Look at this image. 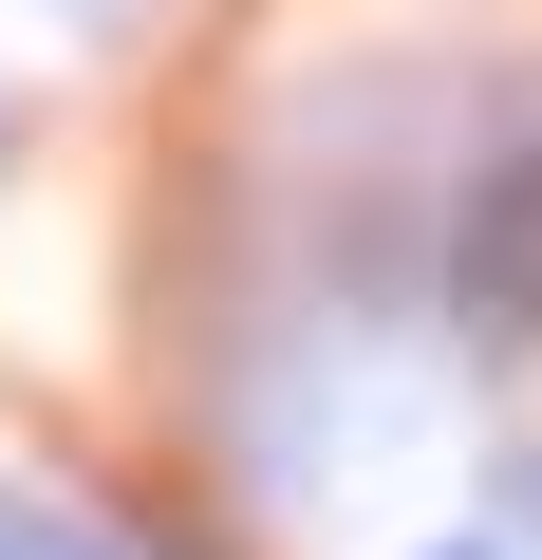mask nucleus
Returning a JSON list of instances; mask_svg holds the SVG:
<instances>
[{"instance_id":"obj_3","label":"nucleus","mask_w":542,"mask_h":560,"mask_svg":"<svg viewBox=\"0 0 542 560\" xmlns=\"http://www.w3.org/2000/svg\"><path fill=\"white\" fill-rule=\"evenodd\" d=\"M449 560H486V541H449Z\"/></svg>"},{"instance_id":"obj_1","label":"nucleus","mask_w":542,"mask_h":560,"mask_svg":"<svg viewBox=\"0 0 542 560\" xmlns=\"http://www.w3.org/2000/svg\"><path fill=\"white\" fill-rule=\"evenodd\" d=\"M449 261H468V318H486V337H542V131L468 187V243H449Z\"/></svg>"},{"instance_id":"obj_2","label":"nucleus","mask_w":542,"mask_h":560,"mask_svg":"<svg viewBox=\"0 0 542 560\" xmlns=\"http://www.w3.org/2000/svg\"><path fill=\"white\" fill-rule=\"evenodd\" d=\"M0 560H113V541H76V523H38V504H0Z\"/></svg>"}]
</instances>
